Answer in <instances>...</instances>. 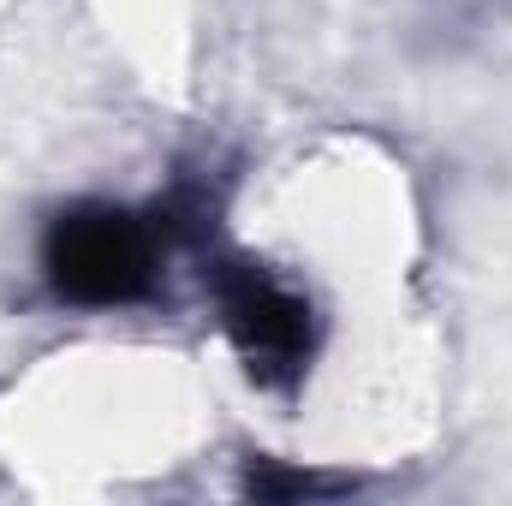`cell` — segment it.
Returning <instances> with one entry per match:
<instances>
[{"mask_svg": "<svg viewBox=\"0 0 512 506\" xmlns=\"http://www.w3.org/2000/svg\"><path fill=\"white\" fill-rule=\"evenodd\" d=\"M352 477H328V471H292L280 459H251L245 465V495L256 501H340L352 495Z\"/></svg>", "mask_w": 512, "mask_h": 506, "instance_id": "cell-3", "label": "cell"}, {"mask_svg": "<svg viewBox=\"0 0 512 506\" xmlns=\"http://www.w3.org/2000/svg\"><path fill=\"white\" fill-rule=\"evenodd\" d=\"M203 286L221 310V328H227L245 376L262 393L292 399L310 376V358H316V340H322L316 304L256 256H209Z\"/></svg>", "mask_w": 512, "mask_h": 506, "instance_id": "cell-2", "label": "cell"}, {"mask_svg": "<svg viewBox=\"0 0 512 506\" xmlns=\"http://www.w3.org/2000/svg\"><path fill=\"white\" fill-rule=\"evenodd\" d=\"M161 227L108 197H78L42 227V280L72 310H131L161 286Z\"/></svg>", "mask_w": 512, "mask_h": 506, "instance_id": "cell-1", "label": "cell"}]
</instances>
